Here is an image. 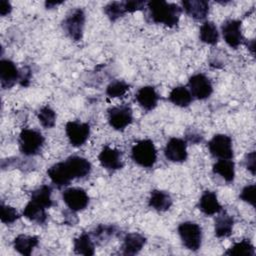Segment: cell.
<instances>
[{
	"label": "cell",
	"instance_id": "cell-1",
	"mask_svg": "<svg viewBox=\"0 0 256 256\" xmlns=\"http://www.w3.org/2000/svg\"><path fill=\"white\" fill-rule=\"evenodd\" d=\"M91 172V163L80 156H70L66 160L52 165L47 174L56 186L63 187L78 178H84Z\"/></svg>",
	"mask_w": 256,
	"mask_h": 256
},
{
	"label": "cell",
	"instance_id": "cell-2",
	"mask_svg": "<svg viewBox=\"0 0 256 256\" xmlns=\"http://www.w3.org/2000/svg\"><path fill=\"white\" fill-rule=\"evenodd\" d=\"M147 17L156 24H164L173 27L178 24L182 8L175 3H169L163 0L149 1L146 3Z\"/></svg>",
	"mask_w": 256,
	"mask_h": 256
},
{
	"label": "cell",
	"instance_id": "cell-3",
	"mask_svg": "<svg viewBox=\"0 0 256 256\" xmlns=\"http://www.w3.org/2000/svg\"><path fill=\"white\" fill-rule=\"evenodd\" d=\"M133 161L145 168L152 167L157 160V151L150 139H143L136 142L131 150Z\"/></svg>",
	"mask_w": 256,
	"mask_h": 256
},
{
	"label": "cell",
	"instance_id": "cell-4",
	"mask_svg": "<svg viewBox=\"0 0 256 256\" xmlns=\"http://www.w3.org/2000/svg\"><path fill=\"white\" fill-rule=\"evenodd\" d=\"M178 233L183 246L190 251H197L202 243L201 227L191 221H186L178 226Z\"/></svg>",
	"mask_w": 256,
	"mask_h": 256
},
{
	"label": "cell",
	"instance_id": "cell-5",
	"mask_svg": "<svg viewBox=\"0 0 256 256\" xmlns=\"http://www.w3.org/2000/svg\"><path fill=\"white\" fill-rule=\"evenodd\" d=\"M85 25V13L80 8L71 10L62 22L63 30L74 41L82 39Z\"/></svg>",
	"mask_w": 256,
	"mask_h": 256
},
{
	"label": "cell",
	"instance_id": "cell-6",
	"mask_svg": "<svg viewBox=\"0 0 256 256\" xmlns=\"http://www.w3.org/2000/svg\"><path fill=\"white\" fill-rule=\"evenodd\" d=\"M43 135L34 129H23L19 135V149L26 156L39 153L44 144Z\"/></svg>",
	"mask_w": 256,
	"mask_h": 256
},
{
	"label": "cell",
	"instance_id": "cell-7",
	"mask_svg": "<svg viewBox=\"0 0 256 256\" xmlns=\"http://www.w3.org/2000/svg\"><path fill=\"white\" fill-rule=\"evenodd\" d=\"M208 149L210 154L219 159H232L233 147L232 139L225 134H216L208 142Z\"/></svg>",
	"mask_w": 256,
	"mask_h": 256
},
{
	"label": "cell",
	"instance_id": "cell-8",
	"mask_svg": "<svg viewBox=\"0 0 256 256\" xmlns=\"http://www.w3.org/2000/svg\"><path fill=\"white\" fill-rule=\"evenodd\" d=\"M108 122L115 130L123 131L133 120L132 109L128 105L111 107L107 110Z\"/></svg>",
	"mask_w": 256,
	"mask_h": 256
},
{
	"label": "cell",
	"instance_id": "cell-9",
	"mask_svg": "<svg viewBox=\"0 0 256 256\" xmlns=\"http://www.w3.org/2000/svg\"><path fill=\"white\" fill-rule=\"evenodd\" d=\"M65 132L70 144L74 147H80L89 138L90 125L79 121H69L66 123Z\"/></svg>",
	"mask_w": 256,
	"mask_h": 256
},
{
	"label": "cell",
	"instance_id": "cell-10",
	"mask_svg": "<svg viewBox=\"0 0 256 256\" xmlns=\"http://www.w3.org/2000/svg\"><path fill=\"white\" fill-rule=\"evenodd\" d=\"M188 87L192 97L199 100L208 98L213 92L211 81L202 73H197L191 76L188 81Z\"/></svg>",
	"mask_w": 256,
	"mask_h": 256
},
{
	"label": "cell",
	"instance_id": "cell-11",
	"mask_svg": "<svg viewBox=\"0 0 256 256\" xmlns=\"http://www.w3.org/2000/svg\"><path fill=\"white\" fill-rule=\"evenodd\" d=\"M62 198L67 207L74 212L85 209L89 204V196L87 195L86 191L78 187L65 189L63 191Z\"/></svg>",
	"mask_w": 256,
	"mask_h": 256
},
{
	"label": "cell",
	"instance_id": "cell-12",
	"mask_svg": "<svg viewBox=\"0 0 256 256\" xmlns=\"http://www.w3.org/2000/svg\"><path fill=\"white\" fill-rule=\"evenodd\" d=\"M222 36L225 42L231 48H238L243 42L244 37L241 31V21L236 19H229L223 22L221 26Z\"/></svg>",
	"mask_w": 256,
	"mask_h": 256
},
{
	"label": "cell",
	"instance_id": "cell-13",
	"mask_svg": "<svg viewBox=\"0 0 256 256\" xmlns=\"http://www.w3.org/2000/svg\"><path fill=\"white\" fill-rule=\"evenodd\" d=\"M165 157L175 163H181L187 159V142L184 139L173 137L171 138L164 149Z\"/></svg>",
	"mask_w": 256,
	"mask_h": 256
},
{
	"label": "cell",
	"instance_id": "cell-14",
	"mask_svg": "<svg viewBox=\"0 0 256 256\" xmlns=\"http://www.w3.org/2000/svg\"><path fill=\"white\" fill-rule=\"evenodd\" d=\"M99 162L105 169L115 171L123 168L124 163L122 160V153L118 149L105 146L98 156Z\"/></svg>",
	"mask_w": 256,
	"mask_h": 256
},
{
	"label": "cell",
	"instance_id": "cell-15",
	"mask_svg": "<svg viewBox=\"0 0 256 256\" xmlns=\"http://www.w3.org/2000/svg\"><path fill=\"white\" fill-rule=\"evenodd\" d=\"M20 80V71L9 59H2L0 61V82L4 89L11 88Z\"/></svg>",
	"mask_w": 256,
	"mask_h": 256
},
{
	"label": "cell",
	"instance_id": "cell-16",
	"mask_svg": "<svg viewBox=\"0 0 256 256\" xmlns=\"http://www.w3.org/2000/svg\"><path fill=\"white\" fill-rule=\"evenodd\" d=\"M198 208L207 216H211L222 211V206L218 202L216 193L210 190L203 192L198 202Z\"/></svg>",
	"mask_w": 256,
	"mask_h": 256
},
{
	"label": "cell",
	"instance_id": "cell-17",
	"mask_svg": "<svg viewBox=\"0 0 256 256\" xmlns=\"http://www.w3.org/2000/svg\"><path fill=\"white\" fill-rule=\"evenodd\" d=\"M135 99L143 109L150 111L156 107L159 96L154 87L143 86L137 91Z\"/></svg>",
	"mask_w": 256,
	"mask_h": 256
},
{
	"label": "cell",
	"instance_id": "cell-18",
	"mask_svg": "<svg viewBox=\"0 0 256 256\" xmlns=\"http://www.w3.org/2000/svg\"><path fill=\"white\" fill-rule=\"evenodd\" d=\"M184 11L195 20H203L209 12V3L204 0L182 1Z\"/></svg>",
	"mask_w": 256,
	"mask_h": 256
},
{
	"label": "cell",
	"instance_id": "cell-19",
	"mask_svg": "<svg viewBox=\"0 0 256 256\" xmlns=\"http://www.w3.org/2000/svg\"><path fill=\"white\" fill-rule=\"evenodd\" d=\"M146 243V238L139 233H129L123 239L122 254L123 255H135L138 254Z\"/></svg>",
	"mask_w": 256,
	"mask_h": 256
},
{
	"label": "cell",
	"instance_id": "cell-20",
	"mask_svg": "<svg viewBox=\"0 0 256 256\" xmlns=\"http://www.w3.org/2000/svg\"><path fill=\"white\" fill-rule=\"evenodd\" d=\"M23 216L37 224H44L47 220L46 208L30 200L23 210Z\"/></svg>",
	"mask_w": 256,
	"mask_h": 256
},
{
	"label": "cell",
	"instance_id": "cell-21",
	"mask_svg": "<svg viewBox=\"0 0 256 256\" xmlns=\"http://www.w3.org/2000/svg\"><path fill=\"white\" fill-rule=\"evenodd\" d=\"M234 219L227 212H222L215 219L214 231L215 235L218 238L229 237L232 234Z\"/></svg>",
	"mask_w": 256,
	"mask_h": 256
},
{
	"label": "cell",
	"instance_id": "cell-22",
	"mask_svg": "<svg viewBox=\"0 0 256 256\" xmlns=\"http://www.w3.org/2000/svg\"><path fill=\"white\" fill-rule=\"evenodd\" d=\"M73 249L76 254L92 256L95 253L94 241L90 234L82 233L73 241Z\"/></svg>",
	"mask_w": 256,
	"mask_h": 256
},
{
	"label": "cell",
	"instance_id": "cell-23",
	"mask_svg": "<svg viewBox=\"0 0 256 256\" xmlns=\"http://www.w3.org/2000/svg\"><path fill=\"white\" fill-rule=\"evenodd\" d=\"M148 204L151 208H153L157 211L163 212V211H167L171 207L172 198L165 191L153 190V191H151Z\"/></svg>",
	"mask_w": 256,
	"mask_h": 256
},
{
	"label": "cell",
	"instance_id": "cell-24",
	"mask_svg": "<svg viewBox=\"0 0 256 256\" xmlns=\"http://www.w3.org/2000/svg\"><path fill=\"white\" fill-rule=\"evenodd\" d=\"M39 238L37 236H28V235H18L13 241L14 249L25 256H29L32 250L38 245Z\"/></svg>",
	"mask_w": 256,
	"mask_h": 256
},
{
	"label": "cell",
	"instance_id": "cell-25",
	"mask_svg": "<svg viewBox=\"0 0 256 256\" xmlns=\"http://www.w3.org/2000/svg\"><path fill=\"white\" fill-rule=\"evenodd\" d=\"M213 173L219 174L226 182L231 183L235 177V164L231 159H219L213 165Z\"/></svg>",
	"mask_w": 256,
	"mask_h": 256
},
{
	"label": "cell",
	"instance_id": "cell-26",
	"mask_svg": "<svg viewBox=\"0 0 256 256\" xmlns=\"http://www.w3.org/2000/svg\"><path fill=\"white\" fill-rule=\"evenodd\" d=\"M170 102L179 107H187L193 101V97L188 88L185 86H177L173 88L168 96Z\"/></svg>",
	"mask_w": 256,
	"mask_h": 256
},
{
	"label": "cell",
	"instance_id": "cell-27",
	"mask_svg": "<svg viewBox=\"0 0 256 256\" xmlns=\"http://www.w3.org/2000/svg\"><path fill=\"white\" fill-rule=\"evenodd\" d=\"M199 37H200V40L206 44H209V45L217 44L219 40V32L217 30L216 25L211 21L204 22L200 27Z\"/></svg>",
	"mask_w": 256,
	"mask_h": 256
},
{
	"label": "cell",
	"instance_id": "cell-28",
	"mask_svg": "<svg viewBox=\"0 0 256 256\" xmlns=\"http://www.w3.org/2000/svg\"><path fill=\"white\" fill-rule=\"evenodd\" d=\"M52 194V188L48 185H41L31 193V199L32 201L40 204L41 206L47 208H50L53 205V201L51 199Z\"/></svg>",
	"mask_w": 256,
	"mask_h": 256
},
{
	"label": "cell",
	"instance_id": "cell-29",
	"mask_svg": "<svg viewBox=\"0 0 256 256\" xmlns=\"http://www.w3.org/2000/svg\"><path fill=\"white\" fill-rule=\"evenodd\" d=\"M225 254L230 256H254L255 248L249 239H243L234 243L228 250L225 251Z\"/></svg>",
	"mask_w": 256,
	"mask_h": 256
},
{
	"label": "cell",
	"instance_id": "cell-30",
	"mask_svg": "<svg viewBox=\"0 0 256 256\" xmlns=\"http://www.w3.org/2000/svg\"><path fill=\"white\" fill-rule=\"evenodd\" d=\"M116 233V227L114 225H99L97 226L94 231L90 233L92 239L97 244H103L107 241H109L110 238H112Z\"/></svg>",
	"mask_w": 256,
	"mask_h": 256
},
{
	"label": "cell",
	"instance_id": "cell-31",
	"mask_svg": "<svg viewBox=\"0 0 256 256\" xmlns=\"http://www.w3.org/2000/svg\"><path fill=\"white\" fill-rule=\"evenodd\" d=\"M40 124L44 128H52L56 123V113L49 106L42 107L37 114Z\"/></svg>",
	"mask_w": 256,
	"mask_h": 256
},
{
	"label": "cell",
	"instance_id": "cell-32",
	"mask_svg": "<svg viewBox=\"0 0 256 256\" xmlns=\"http://www.w3.org/2000/svg\"><path fill=\"white\" fill-rule=\"evenodd\" d=\"M104 13L107 15V17L111 21H116L118 18L122 17L126 13L124 2H119V1L109 2L104 7Z\"/></svg>",
	"mask_w": 256,
	"mask_h": 256
},
{
	"label": "cell",
	"instance_id": "cell-33",
	"mask_svg": "<svg viewBox=\"0 0 256 256\" xmlns=\"http://www.w3.org/2000/svg\"><path fill=\"white\" fill-rule=\"evenodd\" d=\"M129 90V85L122 80L112 81L106 88V94L111 98L121 97Z\"/></svg>",
	"mask_w": 256,
	"mask_h": 256
},
{
	"label": "cell",
	"instance_id": "cell-34",
	"mask_svg": "<svg viewBox=\"0 0 256 256\" xmlns=\"http://www.w3.org/2000/svg\"><path fill=\"white\" fill-rule=\"evenodd\" d=\"M1 221L5 224H11L15 222L20 216L15 208L1 203Z\"/></svg>",
	"mask_w": 256,
	"mask_h": 256
},
{
	"label": "cell",
	"instance_id": "cell-35",
	"mask_svg": "<svg viewBox=\"0 0 256 256\" xmlns=\"http://www.w3.org/2000/svg\"><path fill=\"white\" fill-rule=\"evenodd\" d=\"M255 188H256L255 184L247 185L242 189V191L239 195L241 200L247 202L248 204L252 205L253 207H255Z\"/></svg>",
	"mask_w": 256,
	"mask_h": 256
},
{
	"label": "cell",
	"instance_id": "cell-36",
	"mask_svg": "<svg viewBox=\"0 0 256 256\" xmlns=\"http://www.w3.org/2000/svg\"><path fill=\"white\" fill-rule=\"evenodd\" d=\"M255 158H256L255 151H252V152L246 154L245 159H244L246 169L249 170L252 173V175H255V171H256V160H255Z\"/></svg>",
	"mask_w": 256,
	"mask_h": 256
},
{
	"label": "cell",
	"instance_id": "cell-37",
	"mask_svg": "<svg viewBox=\"0 0 256 256\" xmlns=\"http://www.w3.org/2000/svg\"><path fill=\"white\" fill-rule=\"evenodd\" d=\"M146 2L144 1H136V0H132V1H125L124 2V6H125V10L126 13L127 12H135L138 10H141L145 7Z\"/></svg>",
	"mask_w": 256,
	"mask_h": 256
},
{
	"label": "cell",
	"instance_id": "cell-38",
	"mask_svg": "<svg viewBox=\"0 0 256 256\" xmlns=\"http://www.w3.org/2000/svg\"><path fill=\"white\" fill-rule=\"evenodd\" d=\"M12 10V6L10 4V2L6 1V0H1L0 1V14L1 16H5L7 14H9Z\"/></svg>",
	"mask_w": 256,
	"mask_h": 256
},
{
	"label": "cell",
	"instance_id": "cell-39",
	"mask_svg": "<svg viewBox=\"0 0 256 256\" xmlns=\"http://www.w3.org/2000/svg\"><path fill=\"white\" fill-rule=\"evenodd\" d=\"M187 141L191 142V143H198L202 141V136L196 133H191L189 135H187Z\"/></svg>",
	"mask_w": 256,
	"mask_h": 256
},
{
	"label": "cell",
	"instance_id": "cell-40",
	"mask_svg": "<svg viewBox=\"0 0 256 256\" xmlns=\"http://www.w3.org/2000/svg\"><path fill=\"white\" fill-rule=\"evenodd\" d=\"M254 44H255V41H254V40H251L250 42L247 43V46H248V48L251 50L252 54H254Z\"/></svg>",
	"mask_w": 256,
	"mask_h": 256
},
{
	"label": "cell",
	"instance_id": "cell-41",
	"mask_svg": "<svg viewBox=\"0 0 256 256\" xmlns=\"http://www.w3.org/2000/svg\"><path fill=\"white\" fill-rule=\"evenodd\" d=\"M61 3L62 2H46L45 5H46L47 8H51V6H55V5L57 6L58 4H61Z\"/></svg>",
	"mask_w": 256,
	"mask_h": 256
}]
</instances>
